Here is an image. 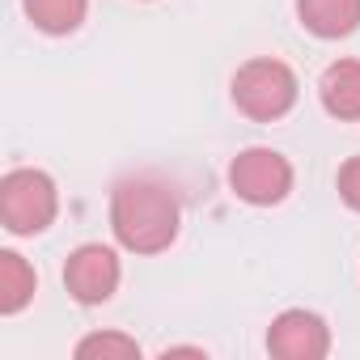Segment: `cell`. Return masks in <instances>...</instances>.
I'll list each match as a JSON object with an SVG mask.
<instances>
[{"label":"cell","mask_w":360,"mask_h":360,"mask_svg":"<svg viewBox=\"0 0 360 360\" xmlns=\"http://www.w3.org/2000/svg\"><path fill=\"white\" fill-rule=\"evenodd\" d=\"M339 195H343L347 208L360 212V157L343 161V169H339Z\"/></svg>","instance_id":"7c38bea8"},{"label":"cell","mask_w":360,"mask_h":360,"mask_svg":"<svg viewBox=\"0 0 360 360\" xmlns=\"http://www.w3.org/2000/svg\"><path fill=\"white\" fill-rule=\"evenodd\" d=\"M34 297V271L22 255H0V314H18Z\"/></svg>","instance_id":"9c48e42d"},{"label":"cell","mask_w":360,"mask_h":360,"mask_svg":"<svg viewBox=\"0 0 360 360\" xmlns=\"http://www.w3.org/2000/svg\"><path fill=\"white\" fill-rule=\"evenodd\" d=\"M318 94L335 119H360V60H335L322 72Z\"/></svg>","instance_id":"ba28073f"},{"label":"cell","mask_w":360,"mask_h":360,"mask_svg":"<svg viewBox=\"0 0 360 360\" xmlns=\"http://www.w3.org/2000/svg\"><path fill=\"white\" fill-rule=\"evenodd\" d=\"M229 187L246 204H259V208L280 204L292 191V165L276 148H246L229 165Z\"/></svg>","instance_id":"277c9868"},{"label":"cell","mask_w":360,"mask_h":360,"mask_svg":"<svg viewBox=\"0 0 360 360\" xmlns=\"http://www.w3.org/2000/svg\"><path fill=\"white\" fill-rule=\"evenodd\" d=\"M89 0H26V18L47 34H68L85 22Z\"/></svg>","instance_id":"30bf717a"},{"label":"cell","mask_w":360,"mask_h":360,"mask_svg":"<svg viewBox=\"0 0 360 360\" xmlns=\"http://www.w3.org/2000/svg\"><path fill=\"white\" fill-rule=\"evenodd\" d=\"M77 356H81V360H89V356L131 360V356H140V343H136V339H127V335H89V339H81V343H77Z\"/></svg>","instance_id":"8fae6325"},{"label":"cell","mask_w":360,"mask_h":360,"mask_svg":"<svg viewBox=\"0 0 360 360\" xmlns=\"http://www.w3.org/2000/svg\"><path fill=\"white\" fill-rule=\"evenodd\" d=\"M233 102H238L242 115H250L259 123H271V119H280V115L292 110V102H297V77L280 60H250L233 77Z\"/></svg>","instance_id":"3957f363"},{"label":"cell","mask_w":360,"mask_h":360,"mask_svg":"<svg viewBox=\"0 0 360 360\" xmlns=\"http://www.w3.org/2000/svg\"><path fill=\"white\" fill-rule=\"evenodd\" d=\"M110 229L136 255H161L178 238V200L157 178H123L110 195Z\"/></svg>","instance_id":"6da1fadb"},{"label":"cell","mask_w":360,"mask_h":360,"mask_svg":"<svg viewBox=\"0 0 360 360\" xmlns=\"http://www.w3.org/2000/svg\"><path fill=\"white\" fill-rule=\"evenodd\" d=\"M64 284L68 292L81 301V305H102L110 301V292L119 288V259L110 246L102 242H85L68 255V267H64Z\"/></svg>","instance_id":"5b68a950"},{"label":"cell","mask_w":360,"mask_h":360,"mask_svg":"<svg viewBox=\"0 0 360 360\" xmlns=\"http://www.w3.org/2000/svg\"><path fill=\"white\" fill-rule=\"evenodd\" d=\"M297 18L318 39H343L360 26V0H297Z\"/></svg>","instance_id":"52a82bcc"},{"label":"cell","mask_w":360,"mask_h":360,"mask_svg":"<svg viewBox=\"0 0 360 360\" xmlns=\"http://www.w3.org/2000/svg\"><path fill=\"white\" fill-rule=\"evenodd\" d=\"M267 352L280 360H322L330 352V330L309 309H284L267 330Z\"/></svg>","instance_id":"8992f818"},{"label":"cell","mask_w":360,"mask_h":360,"mask_svg":"<svg viewBox=\"0 0 360 360\" xmlns=\"http://www.w3.org/2000/svg\"><path fill=\"white\" fill-rule=\"evenodd\" d=\"M56 208H60V195L43 169H9L5 174V183H0V221L13 233H22V238L43 233L56 221Z\"/></svg>","instance_id":"7a4b0ae2"}]
</instances>
